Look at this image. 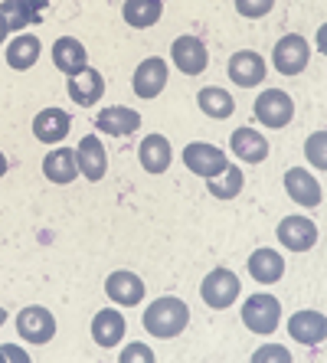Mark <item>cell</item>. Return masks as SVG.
<instances>
[{
  "mask_svg": "<svg viewBox=\"0 0 327 363\" xmlns=\"http://www.w3.org/2000/svg\"><path fill=\"white\" fill-rule=\"evenodd\" d=\"M272 7H275V0H235V10H239V17H249V20L265 17Z\"/></svg>",
  "mask_w": 327,
  "mask_h": 363,
  "instance_id": "31",
  "label": "cell"
},
{
  "mask_svg": "<svg viewBox=\"0 0 327 363\" xmlns=\"http://www.w3.org/2000/svg\"><path fill=\"white\" fill-rule=\"evenodd\" d=\"M190 324V308L180 298H157L144 311V328L154 337H177Z\"/></svg>",
  "mask_w": 327,
  "mask_h": 363,
  "instance_id": "1",
  "label": "cell"
},
{
  "mask_svg": "<svg viewBox=\"0 0 327 363\" xmlns=\"http://www.w3.org/2000/svg\"><path fill=\"white\" fill-rule=\"evenodd\" d=\"M17 330L20 337L30 340V344H46L56 334V318L46 308H23L17 318Z\"/></svg>",
  "mask_w": 327,
  "mask_h": 363,
  "instance_id": "8",
  "label": "cell"
},
{
  "mask_svg": "<svg viewBox=\"0 0 327 363\" xmlns=\"http://www.w3.org/2000/svg\"><path fill=\"white\" fill-rule=\"evenodd\" d=\"M170 56H174V66L184 76H200L206 62H210V52L196 36H177L174 46H170Z\"/></svg>",
  "mask_w": 327,
  "mask_h": 363,
  "instance_id": "7",
  "label": "cell"
},
{
  "mask_svg": "<svg viewBox=\"0 0 327 363\" xmlns=\"http://www.w3.org/2000/svg\"><path fill=\"white\" fill-rule=\"evenodd\" d=\"M4 321H7V311H4V308H0V328H4Z\"/></svg>",
  "mask_w": 327,
  "mask_h": 363,
  "instance_id": "37",
  "label": "cell"
},
{
  "mask_svg": "<svg viewBox=\"0 0 327 363\" xmlns=\"http://www.w3.org/2000/svg\"><path fill=\"white\" fill-rule=\"evenodd\" d=\"M105 291L115 304H138L144 298V281L131 272H111L105 281Z\"/></svg>",
  "mask_w": 327,
  "mask_h": 363,
  "instance_id": "19",
  "label": "cell"
},
{
  "mask_svg": "<svg viewBox=\"0 0 327 363\" xmlns=\"http://www.w3.org/2000/svg\"><path fill=\"white\" fill-rule=\"evenodd\" d=\"M278 239L292 252H308L311 245L318 242V226L311 220H304V216H288V220L278 223Z\"/></svg>",
  "mask_w": 327,
  "mask_h": 363,
  "instance_id": "10",
  "label": "cell"
},
{
  "mask_svg": "<svg viewBox=\"0 0 327 363\" xmlns=\"http://www.w3.org/2000/svg\"><path fill=\"white\" fill-rule=\"evenodd\" d=\"M252 360H282V363H288L292 360V354H288L285 347H259V350H255V354H252Z\"/></svg>",
  "mask_w": 327,
  "mask_h": 363,
  "instance_id": "32",
  "label": "cell"
},
{
  "mask_svg": "<svg viewBox=\"0 0 327 363\" xmlns=\"http://www.w3.org/2000/svg\"><path fill=\"white\" fill-rule=\"evenodd\" d=\"M43 174H46L52 184H72V180H76V174H79L76 151L59 147V151L46 154V157H43Z\"/></svg>",
  "mask_w": 327,
  "mask_h": 363,
  "instance_id": "24",
  "label": "cell"
},
{
  "mask_svg": "<svg viewBox=\"0 0 327 363\" xmlns=\"http://www.w3.org/2000/svg\"><path fill=\"white\" fill-rule=\"evenodd\" d=\"M138 157H141L144 170L148 174H164V170L170 167V141L164 135H148L141 141V147H138Z\"/></svg>",
  "mask_w": 327,
  "mask_h": 363,
  "instance_id": "18",
  "label": "cell"
},
{
  "mask_svg": "<svg viewBox=\"0 0 327 363\" xmlns=\"http://www.w3.org/2000/svg\"><path fill=\"white\" fill-rule=\"evenodd\" d=\"M105 92V79L95 72V69H79L76 76H69V99L76 105H95Z\"/></svg>",
  "mask_w": 327,
  "mask_h": 363,
  "instance_id": "14",
  "label": "cell"
},
{
  "mask_svg": "<svg viewBox=\"0 0 327 363\" xmlns=\"http://www.w3.org/2000/svg\"><path fill=\"white\" fill-rule=\"evenodd\" d=\"M76 164L89 180H101L105 170H109V154H105V144L99 141L95 135H85L79 141V151H76Z\"/></svg>",
  "mask_w": 327,
  "mask_h": 363,
  "instance_id": "12",
  "label": "cell"
},
{
  "mask_svg": "<svg viewBox=\"0 0 327 363\" xmlns=\"http://www.w3.org/2000/svg\"><path fill=\"white\" fill-rule=\"evenodd\" d=\"M292 115H294V101L282 89H265L255 99V118L265 128H285L292 121Z\"/></svg>",
  "mask_w": 327,
  "mask_h": 363,
  "instance_id": "3",
  "label": "cell"
},
{
  "mask_svg": "<svg viewBox=\"0 0 327 363\" xmlns=\"http://www.w3.org/2000/svg\"><path fill=\"white\" fill-rule=\"evenodd\" d=\"M206 186H210V194L216 196V200H233V196L243 190V170L235 167V164H229L223 174L206 180Z\"/></svg>",
  "mask_w": 327,
  "mask_h": 363,
  "instance_id": "29",
  "label": "cell"
},
{
  "mask_svg": "<svg viewBox=\"0 0 327 363\" xmlns=\"http://www.w3.org/2000/svg\"><path fill=\"white\" fill-rule=\"evenodd\" d=\"M33 135H36V141H43V144L62 141V138L69 135V115L62 108L40 111V115L33 118Z\"/></svg>",
  "mask_w": 327,
  "mask_h": 363,
  "instance_id": "22",
  "label": "cell"
},
{
  "mask_svg": "<svg viewBox=\"0 0 327 363\" xmlns=\"http://www.w3.org/2000/svg\"><path fill=\"white\" fill-rule=\"evenodd\" d=\"M167 85V62L151 56L135 69V95L138 99H157Z\"/></svg>",
  "mask_w": 327,
  "mask_h": 363,
  "instance_id": "9",
  "label": "cell"
},
{
  "mask_svg": "<svg viewBox=\"0 0 327 363\" xmlns=\"http://www.w3.org/2000/svg\"><path fill=\"white\" fill-rule=\"evenodd\" d=\"M7 33H10V26H7V20H4V17H0V43H4V40H7Z\"/></svg>",
  "mask_w": 327,
  "mask_h": 363,
  "instance_id": "35",
  "label": "cell"
},
{
  "mask_svg": "<svg viewBox=\"0 0 327 363\" xmlns=\"http://www.w3.org/2000/svg\"><path fill=\"white\" fill-rule=\"evenodd\" d=\"M229 79H233L235 85H243V89L259 85L262 79H265V60H262L259 52H252V50L235 52L233 60H229Z\"/></svg>",
  "mask_w": 327,
  "mask_h": 363,
  "instance_id": "13",
  "label": "cell"
},
{
  "mask_svg": "<svg viewBox=\"0 0 327 363\" xmlns=\"http://www.w3.org/2000/svg\"><path fill=\"white\" fill-rule=\"evenodd\" d=\"M52 62H56L59 72L76 76L79 69H85V62H89V52H85V46L79 40H72V36H59V40L52 43Z\"/></svg>",
  "mask_w": 327,
  "mask_h": 363,
  "instance_id": "16",
  "label": "cell"
},
{
  "mask_svg": "<svg viewBox=\"0 0 327 363\" xmlns=\"http://www.w3.org/2000/svg\"><path fill=\"white\" fill-rule=\"evenodd\" d=\"M249 272L252 279L262 281V285H272L285 275V262H282V255L275 249H259V252H252L249 259Z\"/></svg>",
  "mask_w": 327,
  "mask_h": 363,
  "instance_id": "25",
  "label": "cell"
},
{
  "mask_svg": "<svg viewBox=\"0 0 327 363\" xmlns=\"http://www.w3.org/2000/svg\"><path fill=\"white\" fill-rule=\"evenodd\" d=\"M0 360H17V363H26V354L17 350V347H0Z\"/></svg>",
  "mask_w": 327,
  "mask_h": 363,
  "instance_id": "34",
  "label": "cell"
},
{
  "mask_svg": "<svg viewBox=\"0 0 327 363\" xmlns=\"http://www.w3.org/2000/svg\"><path fill=\"white\" fill-rule=\"evenodd\" d=\"M288 334H292L294 340H301L304 347H318V344H324L327 318L321 311H298V314H292V321H288Z\"/></svg>",
  "mask_w": 327,
  "mask_h": 363,
  "instance_id": "11",
  "label": "cell"
},
{
  "mask_svg": "<svg viewBox=\"0 0 327 363\" xmlns=\"http://www.w3.org/2000/svg\"><path fill=\"white\" fill-rule=\"evenodd\" d=\"M282 321V304L272 295H252L243 304V324L255 334H272Z\"/></svg>",
  "mask_w": 327,
  "mask_h": 363,
  "instance_id": "2",
  "label": "cell"
},
{
  "mask_svg": "<svg viewBox=\"0 0 327 363\" xmlns=\"http://www.w3.org/2000/svg\"><path fill=\"white\" fill-rule=\"evenodd\" d=\"M46 0H4L0 4V17L7 20L10 30H23L30 23H40Z\"/></svg>",
  "mask_w": 327,
  "mask_h": 363,
  "instance_id": "15",
  "label": "cell"
},
{
  "mask_svg": "<svg viewBox=\"0 0 327 363\" xmlns=\"http://www.w3.org/2000/svg\"><path fill=\"white\" fill-rule=\"evenodd\" d=\"M92 337L99 347H115L118 340L125 337V318L115 308H101L92 321Z\"/></svg>",
  "mask_w": 327,
  "mask_h": 363,
  "instance_id": "23",
  "label": "cell"
},
{
  "mask_svg": "<svg viewBox=\"0 0 327 363\" xmlns=\"http://www.w3.org/2000/svg\"><path fill=\"white\" fill-rule=\"evenodd\" d=\"M272 60H275V69L282 76H298L311 60V46L304 43V36L298 33H288L275 43V52H272Z\"/></svg>",
  "mask_w": 327,
  "mask_h": 363,
  "instance_id": "5",
  "label": "cell"
},
{
  "mask_svg": "<svg viewBox=\"0 0 327 363\" xmlns=\"http://www.w3.org/2000/svg\"><path fill=\"white\" fill-rule=\"evenodd\" d=\"M233 154L243 157L245 164H262L269 157V141L252 128H239V131H233Z\"/></svg>",
  "mask_w": 327,
  "mask_h": 363,
  "instance_id": "21",
  "label": "cell"
},
{
  "mask_svg": "<svg viewBox=\"0 0 327 363\" xmlns=\"http://www.w3.org/2000/svg\"><path fill=\"white\" fill-rule=\"evenodd\" d=\"M121 360H125V363H131V360L151 363V360H154V354H151V350H148L144 344H131V347H125V350H121Z\"/></svg>",
  "mask_w": 327,
  "mask_h": 363,
  "instance_id": "33",
  "label": "cell"
},
{
  "mask_svg": "<svg viewBox=\"0 0 327 363\" xmlns=\"http://www.w3.org/2000/svg\"><path fill=\"white\" fill-rule=\"evenodd\" d=\"M4 174H7V157L0 154V177H4Z\"/></svg>",
  "mask_w": 327,
  "mask_h": 363,
  "instance_id": "36",
  "label": "cell"
},
{
  "mask_svg": "<svg viewBox=\"0 0 327 363\" xmlns=\"http://www.w3.org/2000/svg\"><path fill=\"white\" fill-rule=\"evenodd\" d=\"M36 60H40V40H36L33 33L17 36V40L7 46V66L10 69L26 72L30 66H36Z\"/></svg>",
  "mask_w": 327,
  "mask_h": 363,
  "instance_id": "27",
  "label": "cell"
},
{
  "mask_svg": "<svg viewBox=\"0 0 327 363\" xmlns=\"http://www.w3.org/2000/svg\"><path fill=\"white\" fill-rule=\"evenodd\" d=\"M95 125L105 131V135H115V138H121V135H135L138 128H141V115L138 111H131V108H121V105H115V108H105L95 118Z\"/></svg>",
  "mask_w": 327,
  "mask_h": 363,
  "instance_id": "20",
  "label": "cell"
},
{
  "mask_svg": "<svg viewBox=\"0 0 327 363\" xmlns=\"http://www.w3.org/2000/svg\"><path fill=\"white\" fill-rule=\"evenodd\" d=\"M184 164L196 174V177L210 180V177H216V174H223V170L229 167V157L219 151V147H213V144L193 141V144L184 147Z\"/></svg>",
  "mask_w": 327,
  "mask_h": 363,
  "instance_id": "4",
  "label": "cell"
},
{
  "mask_svg": "<svg viewBox=\"0 0 327 363\" xmlns=\"http://www.w3.org/2000/svg\"><path fill=\"white\" fill-rule=\"evenodd\" d=\"M239 291H243V285L229 269H213L200 285V295L210 308H229L239 298Z\"/></svg>",
  "mask_w": 327,
  "mask_h": 363,
  "instance_id": "6",
  "label": "cell"
},
{
  "mask_svg": "<svg viewBox=\"0 0 327 363\" xmlns=\"http://www.w3.org/2000/svg\"><path fill=\"white\" fill-rule=\"evenodd\" d=\"M164 13V4L160 0H125V7H121V17H125L128 26H154Z\"/></svg>",
  "mask_w": 327,
  "mask_h": 363,
  "instance_id": "26",
  "label": "cell"
},
{
  "mask_svg": "<svg viewBox=\"0 0 327 363\" xmlns=\"http://www.w3.org/2000/svg\"><path fill=\"white\" fill-rule=\"evenodd\" d=\"M285 190L294 203H301V206H318L321 203V184L311 177L304 167H292L285 174Z\"/></svg>",
  "mask_w": 327,
  "mask_h": 363,
  "instance_id": "17",
  "label": "cell"
},
{
  "mask_svg": "<svg viewBox=\"0 0 327 363\" xmlns=\"http://www.w3.org/2000/svg\"><path fill=\"white\" fill-rule=\"evenodd\" d=\"M196 101H200V108L210 115V118H229L235 108L233 95L226 92V89H216V85H210V89H200V95H196Z\"/></svg>",
  "mask_w": 327,
  "mask_h": 363,
  "instance_id": "28",
  "label": "cell"
},
{
  "mask_svg": "<svg viewBox=\"0 0 327 363\" xmlns=\"http://www.w3.org/2000/svg\"><path fill=\"white\" fill-rule=\"evenodd\" d=\"M324 141H327V135L324 131H314V135L308 138V144H304V151H308V161L314 164L318 170H324L327 167V157H324Z\"/></svg>",
  "mask_w": 327,
  "mask_h": 363,
  "instance_id": "30",
  "label": "cell"
}]
</instances>
